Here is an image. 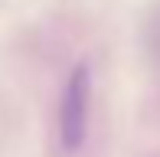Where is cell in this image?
<instances>
[{
  "mask_svg": "<svg viewBox=\"0 0 160 157\" xmlns=\"http://www.w3.org/2000/svg\"><path fill=\"white\" fill-rule=\"evenodd\" d=\"M88 115H92V72L85 62H78L65 78L59 102V141L69 154L82 151L88 138Z\"/></svg>",
  "mask_w": 160,
  "mask_h": 157,
  "instance_id": "obj_1",
  "label": "cell"
}]
</instances>
